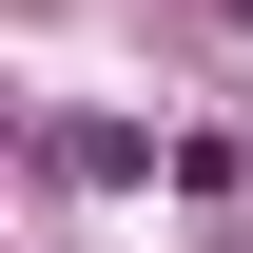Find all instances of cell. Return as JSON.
Listing matches in <instances>:
<instances>
[{
    "label": "cell",
    "mask_w": 253,
    "mask_h": 253,
    "mask_svg": "<svg viewBox=\"0 0 253 253\" xmlns=\"http://www.w3.org/2000/svg\"><path fill=\"white\" fill-rule=\"evenodd\" d=\"M214 20H253V0H214Z\"/></svg>",
    "instance_id": "obj_1"
}]
</instances>
